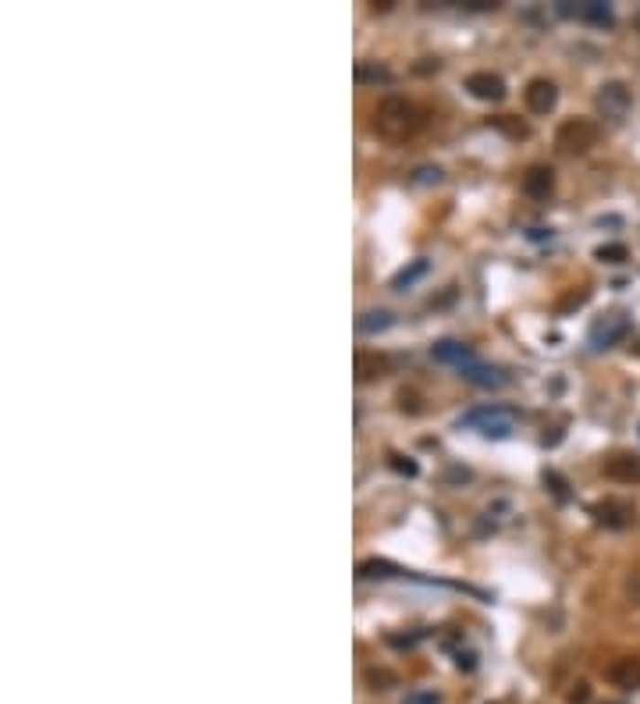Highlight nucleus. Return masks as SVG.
Returning <instances> with one entry per match:
<instances>
[{"mask_svg":"<svg viewBox=\"0 0 640 704\" xmlns=\"http://www.w3.org/2000/svg\"><path fill=\"white\" fill-rule=\"evenodd\" d=\"M370 125L388 143H402V139H410V135H416L423 128V111L416 107L413 100H406V96H384L381 103H378V111H374Z\"/></svg>","mask_w":640,"mask_h":704,"instance_id":"obj_1","label":"nucleus"},{"mask_svg":"<svg viewBox=\"0 0 640 704\" xmlns=\"http://www.w3.org/2000/svg\"><path fill=\"white\" fill-rule=\"evenodd\" d=\"M602 139V128L591 118H566L555 132V146L562 154H591Z\"/></svg>","mask_w":640,"mask_h":704,"instance_id":"obj_2","label":"nucleus"},{"mask_svg":"<svg viewBox=\"0 0 640 704\" xmlns=\"http://www.w3.org/2000/svg\"><path fill=\"white\" fill-rule=\"evenodd\" d=\"M459 427H474L484 438H509L516 420H512V413L502 410V406H484V410H474V413L463 416Z\"/></svg>","mask_w":640,"mask_h":704,"instance_id":"obj_3","label":"nucleus"},{"mask_svg":"<svg viewBox=\"0 0 640 704\" xmlns=\"http://www.w3.org/2000/svg\"><path fill=\"white\" fill-rule=\"evenodd\" d=\"M591 516H594L602 527H608V530H626V527H634L637 509H634L630 498H605V502H594V506H591Z\"/></svg>","mask_w":640,"mask_h":704,"instance_id":"obj_4","label":"nucleus"},{"mask_svg":"<svg viewBox=\"0 0 640 704\" xmlns=\"http://www.w3.org/2000/svg\"><path fill=\"white\" fill-rule=\"evenodd\" d=\"M594 103H598L602 118L623 122L626 111H630V103H634V96H630V90H626V82H605V86L598 90V96H594Z\"/></svg>","mask_w":640,"mask_h":704,"instance_id":"obj_5","label":"nucleus"},{"mask_svg":"<svg viewBox=\"0 0 640 704\" xmlns=\"http://www.w3.org/2000/svg\"><path fill=\"white\" fill-rule=\"evenodd\" d=\"M626 331H630V320L623 317V314H608V317H602L591 327V346L594 349H608L619 338H626Z\"/></svg>","mask_w":640,"mask_h":704,"instance_id":"obj_6","label":"nucleus"},{"mask_svg":"<svg viewBox=\"0 0 640 704\" xmlns=\"http://www.w3.org/2000/svg\"><path fill=\"white\" fill-rule=\"evenodd\" d=\"M608 683L619 687V690H640V655H626V658H615L608 666Z\"/></svg>","mask_w":640,"mask_h":704,"instance_id":"obj_7","label":"nucleus"},{"mask_svg":"<svg viewBox=\"0 0 640 704\" xmlns=\"http://www.w3.org/2000/svg\"><path fill=\"white\" fill-rule=\"evenodd\" d=\"M466 90L477 96V100L498 103V100H506V79L495 75V71H474V75L466 79Z\"/></svg>","mask_w":640,"mask_h":704,"instance_id":"obj_8","label":"nucleus"},{"mask_svg":"<svg viewBox=\"0 0 640 704\" xmlns=\"http://www.w3.org/2000/svg\"><path fill=\"white\" fill-rule=\"evenodd\" d=\"M527 107L534 111V114H548V111H555V103H559V86L551 82V79H534L530 86H527Z\"/></svg>","mask_w":640,"mask_h":704,"instance_id":"obj_9","label":"nucleus"},{"mask_svg":"<svg viewBox=\"0 0 640 704\" xmlns=\"http://www.w3.org/2000/svg\"><path fill=\"white\" fill-rule=\"evenodd\" d=\"M559 11H562V15H570V18L594 22V26H612V11H608L602 0H587V4H570V0H562V4H559Z\"/></svg>","mask_w":640,"mask_h":704,"instance_id":"obj_10","label":"nucleus"},{"mask_svg":"<svg viewBox=\"0 0 640 704\" xmlns=\"http://www.w3.org/2000/svg\"><path fill=\"white\" fill-rule=\"evenodd\" d=\"M555 189V171L548 164H534L527 175H523V192L534 196V199H548Z\"/></svg>","mask_w":640,"mask_h":704,"instance_id":"obj_11","label":"nucleus"},{"mask_svg":"<svg viewBox=\"0 0 640 704\" xmlns=\"http://www.w3.org/2000/svg\"><path fill=\"white\" fill-rule=\"evenodd\" d=\"M391 367V359L381 356V352H356V381H374V378H384Z\"/></svg>","mask_w":640,"mask_h":704,"instance_id":"obj_12","label":"nucleus"},{"mask_svg":"<svg viewBox=\"0 0 640 704\" xmlns=\"http://www.w3.org/2000/svg\"><path fill=\"white\" fill-rule=\"evenodd\" d=\"M459 374L470 384H477V388H502V384H506V374H502L498 367H484L477 359L466 363V367H459Z\"/></svg>","mask_w":640,"mask_h":704,"instance_id":"obj_13","label":"nucleus"},{"mask_svg":"<svg viewBox=\"0 0 640 704\" xmlns=\"http://www.w3.org/2000/svg\"><path fill=\"white\" fill-rule=\"evenodd\" d=\"M431 356L438 359V363H448V367H466V363H474V352L470 346H463V342H438V346H431Z\"/></svg>","mask_w":640,"mask_h":704,"instance_id":"obj_14","label":"nucleus"},{"mask_svg":"<svg viewBox=\"0 0 640 704\" xmlns=\"http://www.w3.org/2000/svg\"><path fill=\"white\" fill-rule=\"evenodd\" d=\"M605 474L612 480H640V459H634V455H612L605 463Z\"/></svg>","mask_w":640,"mask_h":704,"instance_id":"obj_15","label":"nucleus"},{"mask_svg":"<svg viewBox=\"0 0 640 704\" xmlns=\"http://www.w3.org/2000/svg\"><path fill=\"white\" fill-rule=\"evenodd\" d=\"M427 271H431V263H427V260L420 256V260H413L410 267H402V271L395 274V282H391V288H410V285H416V282H420V278H423Z\"/></svg>","mask_w":640,"mask_h":704,"instance_id":"obj_16","label":"nucleus"},{"mask_svg":"<svg viewBox=\"0 0 640 704\" xmlns=\"http://www.w3.org/2000/svg\"><path fill=\"white\" fill-rule=\"evenodd\" d=\"M363 335H378V331H388L391 327V314H384V310H374V314H363L359 324H356Z\"/></svg>","mask_w":640,"mask_h":704,"instance_id":"obj_17","label":"nucleus"},{"mask_svg":"<svg viewBox=\"0 0 640 704\" xmlns=\"http://www.w3.org/2000/svg\"><path fill=\"white\" fill-rule=\"evenodd\" d=\"M594 256H598L602 263H626V260H630V250H626L623 242H608V246H598Z\"/></svg>","mask_w":640,"mask_h":704,"instance_id":"obj_18","label":"nucleus"},{"mask_svg":"<svg viewBox=\"0 0 640 704\" xmlns=\"http://www.w3.org/2000/svg\"><path fill=\"white\" fill-rule=\"evenodd\" d=\"M356 79H359V82H388L391 71L381 68V64H359V68H356Z\"/></svg>","mask_w":640,"mask_h":704,"instance_id":"obj_19","label":"nucleus"},{"mask_svg":"<svg viewBox=\"0 0 640 704\" xmlns=\"http://www.w3.org/2000/svg\"><path fill=\"white\" fill-rule=\"evenodd\" d=\"M391 573H399V570H391L388 562H363V566H359V576H391Z\"/></svg>","mask_w":640,"mask_h":704,"instance_id":"obj_20","label":"nucleus"},{"mask_svg":"<svg viewBox=\"0 0 640 704\" xmlns=\"http://www.w3.org/2000/svg\"><path fill=\"white\" fill-rule=\"evenodd\" d=\"M566 701H570V704H587V701H591V687H587L583 679H580V683H573V690L566 694Z\"/></svg>","mask_w":640,"mask_h":704,"instance_id":"obj_21","label":"nucleus"},{"mask_svg":"<svg viewBox=\"0 0 640 704\" xmlns=\"http://www.w3.org/2000/svg\"><path fill=\"white\" fill-rule=\"evenodd\" d=\"M495 125H498V128H506V132H509L512 139H527V125H516V122H506V114H502V118H498Z\"/></svg>","mask_w":640,"mask_h":704,"instance_id":"obj_22","label":"nucleus"},{"mask_svg":"<svg viewBox=\"0 0 640 704\" xmlns=\"http://www.w3.org/2000/svg\"><path fill=\"white\" fill-rule=\"evenodd\" d=\"M391 466H395L399 474H406V477H416V463L402 459V455H391Z\"/></svg>","mask_w":640,"mask_h":704,"instance_id":"obj_23","label":"nucleus"},{"mask_svg":"<svg viewBox=\"0 0 640 704\" xmlns=\"http://www.w3.org/2000/svg\"><path fill=\"white\" fill-rule=\"evenodd\" d=\"M416 182H442V171H438V167H420V171H416Z\"/></svg>","mask_w":640,"mask_h":704,"instance_id":"obj_24","label":"nucleus"},{"mask_svg":"<svg viewBox=\"0 0 640 704\" xmlns=\"http://www.w3.org/2000/svg\"><path fill=\"white\" fill-rule=\"evenodd\" d=\"M455 666L466 672L474 669V666H477V662H474V651H455Z\"/></svg>","mask_w":640,"mask_h":704,"instance_id":"obj_25","label":"nucleus"},{"mask_svg":"<svg viewBox=\"0 0 640 704\" xmlns=\"http://www.w3.org/2000/svg\"><path fill=\"white\" fill-rule=\"evenodd\" d=\"M413 704H438V698H413Z\"/></svg>","mask_w":640,"mask_h":704,"instance_id":"obj_26","label":"nucleus"}]
</instances>
